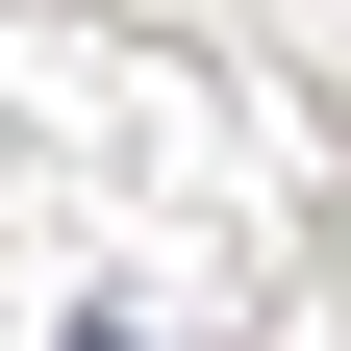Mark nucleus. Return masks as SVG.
Here are the masks:
<instances>
[{
	"mask_svg": "<svg viewBox=\"0 0 351 351\" xmlns=\"http://www.w3.org/2000/svg\"><path fill=\"white\" fill-rule=\"evenodd\" d=\"M51 351H151V326H51Z\"/></svg>",
	"mask_w": 351,
	"mask_h": 351,
	"instance_id": "f257e3e1",
	"label": "nucleus"
}]
</instances>
